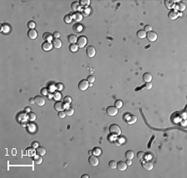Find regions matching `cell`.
Segmentation results:
<instances>
[{"label":"cell","instance_id":"1","mask_svg":"<svg viewBox=\"0 0 187 178\" xmlns=\"http://www.w3.org/2000/svg\"><path fill=\"white\" fill-rule=\"evenodd\" d=\"M109 130L110 133L112 135H115V136H120L121 133H122L121 127L117 124H111L109 128Z\"/></svg>","mask_w":187,"mask_h":178},{"label":"cell","instance_id":"39","mask_svg":"<svg viewBox=\"0 0 187 178\" xmlns=\"http://www.w3.org/2000/svg\"><path fill=\"white\" fill-rule=\"evenodd\" d=\"M137 157H138V159H139V160H142V159H144V157H145V152H142V151H141V152H138Z\"/></svg>","mask_w":187,"mask_h":178},{"label":"cell","instance_id":"47","mask_svg":"<svg viewBox=\"0 0 187 178\" xmlns=\"http://www.w3.org/2000/svg\"><path fill=\"white\" fill-rule=\"evenodd\" d=\"M57 89H58V90H62V89H63V85L61 84V83H58V84L57 85Z\"/></svg>","mask_w":187,"mask_h":178},{"label":"cell","instance_id":"15","mask_svg":"<svg viewBox=\"0 0 187 178\" xmlns=\"http://www.w3.org/2000/svg\"><path fill=\"white\" fill-rule=\"evenodd\" d=\"M72 17H73V19H74V21L77 22V23H79V22H81V20H82V18H83L82 14L80 13V12H74V13L72 15Z\"/></svg>","mask_w":187,"mask_h":178},{"label":"cell","instance_id":"44","mask_svg":"<svg viewBox=\"0 0 187 178\" xmlns=\"http://www.w3.org/2000/svg\"><path fill=\"white\" fill-rule=\"evenodd\" d=\"M66 113L65 112H63V111H60L58 113V117L60 118V119H64V118L66 117Z\"/></svg>","mask_w":187,"mask_h":178},{"label":"cell","instance_id":"38","mask_svg":"<svg viewBox=\"0 0 187 178\" xmlns=\"http://www.w3.org/2000/svg\"><path fill=\"white\" fill-rule=\"evenodd\" d=\"M28 119L31 121H34L36 119V118H37V116H36V114H34V113H30V114H28Z\"/></svg>","mask_w":187,"mask_h":178},{"label":"cell","instance_id":"49","mask_svg":"<svg viewBox=\"0 0 187 178\" xmlns=\"http://www.w3.org/2000/svg\"><path fill=\"white\" fill-rule=\"evenodd\" d=\"M126 163L127 164V166H131V165L132 164V161H131V159H126Z\"/></svg>","mask_w":187,"mask_h":178},{"label":"cell","instance_id":"30","mask_svg":"<svg viewBox=\"0 0 187 178\" xmlns=\"http://www.w3.org/2000/svg\"><path fill=\"white\" fill-rule=\"evenodd\" d=\"M63 20L66 23L69 24V23H71L72 21H73V17H72V15H70V14H67V15H65V17H64Z\"/></svg>","mask_w":187,"mask_h":178},{"label":"cell","instance_id":"22","mask_svg":"<svg viewBox=\"0 0 187 178\" xmlns=\"http://www.w3.org/2000/svg\"><path fill=\"white\" fill-rule=\"evenodd\" d=\"M152 80V75L150 73H145L143 75V80L145 81L146 83L147 82H150Z\"/></svg>","mask_w":187,"mask_h":178},{"label":"cell","instance_id":"2","mask_svg":"<svg viewBox=\"0 0 187 178\" xmlns=\"http://www.w3.org/2000/svg\"><path fill=\"white\" fill-rule=\"evenodd\" d=\"M77 45L79 48H83L87 43V39L85 36H81L77 38Z\"/></svg>","mask_w":187,"mask_h":178},{"label":"cell","instance_id":"28","mask_svg":"<svg viewBox=\"0 0 187 178\" xmlns=\"http://www.w3.org/2000/svg\"><path fill=\"white\" fill-rule=\"evenodd\" d=\"M125 156H126V159H131V160H132V159L134 158L135 154H134V152H133V151L129 150L126 152Z\"/></svg>","mask_w":187,"mask_h":178},{"label":"cell","instance_id":"34","mask_svg":"<svg viewBox=\"0 0 187 178\" xmlns=\"http://www.w3.org/2000/svg\"><path fill=\"white\" fill-rule=\"evenodd\" d=\"M117 166V162H115V161H111V162L109 163V167L111 168V169H112V170L116 169Z\"/></svg>","mask_w":187,"mask_h":178},{"label":"cell","instance_id":"42","mask_svg":"<svg viewBox=\"0 0 187 178\" xmlns=\"http://www.w3.org/2000/svg\"><path fill=\"white\" fill-rule=\"evenodd\" d=\"M35 26H36V23H34V22H33V21L29 22V23H28V27L30 28V29H34Z\"/></svg>","mask_w":187,"mask_h":178},{"label":"cell","instance_id":"33","mask_svg":"<svg viewBox=\"0 0 187 178\" xmlns=\"http://www.w3.org/2000/svg\"><path fill=\"white\" fill-rule=\"evenodd\" d=\"M27 154L28 157H33L35 155V150L33 148H28L27 149Z\"/></svg>","mask_w":187,"mask_h":178},{"label":"cell","instance_id":"12","mask_svg":"<svg viewBox=\"0 0 187 178\" xmlns=\"http://www.w3.org/2000/svg\"><path fill=\"white\" fill-rule=\"evenodd\" d=\"M54 108L57 110V111H63V109L65 108V104H64L61 101H57L54 104Z\"/></svg>","mask_w":187,"mask_h":178},{"label":"cell","instance_id":"26","mask_svg":"<svg viewBox=\"0 0 187 178\" xmlns=\"http://www.w3.org/2000/svg\"><path fill=\"white\" fill-rule=\"evenodd\" d=\"M81 14H82L83 17H88L91 13V9L89 8H85L83 9H81Z\"/></svg>","mask_w":187,"mask_h":178},{"label":"cell","instance_id":"10","mask_svg":"<svg viewBox=\"0 0 187 178\" xmlns=\"http://www.w3.org/2000/svg\"><path fill=\"white\" fill-rule=\"evenodd\" d=\"M53 45L52 42H44L42 44V48L43 51H49L52 50V48H53Z\"/></svg>","mask_w":187,"mask_h":178},{"label":"cell","instance_id":"48","mask_svg":"<svg viewBox=\"0 0 187 178\" xmlns=\"http://www.w3.org/2000/svg\"><path fill=\"white\" fill-rule=\"evenodd\" d=\"M3 27H4V32H8V31H9V27L7 26V25H4V26H3Z\"/></svg>","mask_w":187,"mask_h":178},{"label":"cell","instance_id":"52","mask_svg":"<svg viewBox=\"0 0 187 178\" xmlns=\"http://www.w3.org/2000/svg\"><path fill=\"white\" fill-rule=\"evenodd\" d=\"M42 94H48V89H42Z\"/></svg>","mask_w":187,"mask_h":178},{"label":"cell","instance_id":"11","mask_svg":"<svg viewBox=\"0 0 187 178\" xmlns=\"http://www.w3.org/2000/svg\"><path fill=\"white\" fill-rule=\"evenodd\" d=\"M178 17H179L178 12H177L176 10H175V9L171 10L169 12V13H168V18H169V19H171V20H175Z\"/></svg>","mask_w":187,"mask_h":178},{"label":"cell","instance_id":"7","mask_svg":"<svg viewBox=\"0 0 187 178\" xmlns=\"http://www.w3.org/2000/svg\"><path fill=\"white\" fill-rule=\"evenodd\" d=\"M146 37H147V39H148L150 42H155V41L157 40V38H158V36H157V34L155 33V31H149V32H147V33H146Z\"/></svg>","mask_w":187,"mask_h":178},{"label":"cell","instance_id":"23","mask_svg":"<svg viewBox=\"0 0 187 178\" xmlns=\"http://www.w3.org/2000/svg\"><path fill=\"white\" fill-rule=\"evenodd\" d=\"M36 152H37L38 155H40V156H44L45 154H46V152H47V151H46V149L44 148V147H37V150H36Z\"/></svg>","mask_w":187,"mask_h":178},{"label":"cell","instance_id":"21","mask_svg":"<svg viewBox=\"0 0 187 178\" xmlns=\"http://www.w3.org/2000/svg\"><path fill=\"white\" fill-rule=\"evenodd\" d=\"M67 40H68V42H70L71 44H75L76 42H77V37L76 35L71 34V35H69L68 37H67Z\"/></svg>","mask_w":187,"mask_h":178},{"label":"cell","instance_id":"40","mask_svg":"<svg viewBox=\"0 0 187 178\" xmlns=\"http://www.w3.org/2000/svg\"><path fill=\"white\" fill-rule=\"evenodd\" d=\"M63 101H64V103H66L67 104H70L72 103V98H71L70 96H66L65 98H64Z\"/></svg>","mask_w":187,"mask_h":178},{"label":"cell","instance_id":"18","mask_svg":"<svg viewBox=\"0 0 187 178\" xmlns=\"http://www.w3.org/2000/svg\"><path fill=\"white\" fill-rule=\"evenodd\" d=\"M53 45L56 49H59L62 46V42L60 39H53Z\"/></svg>","mask_w":187,"mask_h":178},{"label":"cell","instance_id":"8","mask_svg":"<svg viewBox=\"0 0 187 178\" xmlns=\"http://www.w3.org/2000/svg\"><path fill=\"white\" fill-rule=\"evenodd\" d=\"M125 119L128 124H136V121H137V118H136V116L132 115V114H127V115L126 116Z\"/></svg>","mask_w":187,"mask_h":178},{"label":"cell","instance_id":"6","mask_svg":"<svg viewBox=\"0 0 187 178\" xmlns=\"http://www.w3.org/2000/svg\"><path fill=\"white\" fill-rule=\"evenodd\" d=\"M141 165H142V167L146 171H151L154 167L153 163L150 161H143Z\"/></svg>","mask_w":187,"mask_h":178},{"label":"cell","instance_id":"41","mask_svg":"<svg viewBox=\"0 0 187 178\" xmlns=\"http://www.w3.org/2000/svg\"><path fill=\"white\" fill-rule=\"evenodd\" d=\"M95 77L93 76V75H89L88 77H87V81H88L89 83H91V84H92V83L95 82Z\"/></svg>","mask_w":187,"mask_h":178},{"label":"cell","instance_id":"50","mask_svg":"<svg viewBox=\"0 0 187 178\" xmlns=\"http://www.w3.org/2000/svg\"><path fill=\"white\" fill-rule=\"evenodd\" d=\"M32 146L33 147H34V148H36V147H38V143H37V142H33V143H32Z\"/></svg>","mask_w":187,"mask_h":178},{"label":"cell","instance_id":"43","mask_svg":"<svg viewBox=\"0 0 187 178\" xmlns=\"http://www.w3.org/2000/svg\"><path fill=\"white\" fill-rule=\"evenodd\" d=\"M144 31H145L146 32H149V31H152V27L150 26V25H146V26H145Z\"/></svg>","mask_w":187,"mask_h":178},{"label":"cell","instance_id":"25","mask_svg":"<svg viewBox=\"0 0 187 178\" xmlns=\"http://www.w3.org/2000/svg\"><path fill=\"white\" fill-rule=\"evenodd\" d=\"M42 38H43V40L45 42H50L53 39V35L50 34L49 32H46V33H44L42 35Z\"/></svg>","mask_w":187,"mask_h":178},{"label":"cell","instance_id":"55","mask_svg":"<svg viewBox=\"0 0 187 178\" xmlns=\"http://www.w3.org/2000/svg\"><path fill=\"white\" fill-rule=\"evenodd\" d=\"M88 154H89V155H90V156H92V151H89V152H88Z\"/></svg>","mask_w":187,"mask_h":178},{"label":"cell","instance_id":"51","mask_svg":"<svg viewBox=\"0 0 187 178\" xmlns=\"http://www.w3.org/2000/svg\"><path fill=\"white\" fill-rule=\"evenodd\" d=\"M29 103H30L31 104H33L35 103V99H33V98L29 99Z\"/></svg>","mask_w":187,"mask_h":178},{"label":"cell","instance_id":"35","mask_svg":"<svg viewBox=\"0 0 187 178\" xmlns=\"http://www.w3.org/2000/svg\"><path fill=\"white\" fill-rule=\"evenodd\" d=\"M92 153L95 156H100L101 153H102V150H101V148H99V147H95V148L93 149V151H92Z\"/></svg>","mask_w":187,"mask_h":178},{"label":"cell","instance_id":"36","mask_svg":"<svg viewBox=\"0 0 187 178\" xmlns=\"http://www.w3.org/2000/svg\"><path fill=\"white\" fill-rule=\"evenodd\" d=\"M90 0H81L80 1V4H81V6H83V7H86L87 8V6L90 4Z\"/></svg>","mask_w":187,"mask_h":178},{"label":"cell","instance_id":"32","mask_svg":"<svg viewBox=\"0 0 187 178\" xmlns=\"http://www.w3.org/2000/svg\"><path fill=\"white\" fill-rule=\"evenodd\" d=\"M65 113L67 116H73L74 114V109L72 108H68L65 110Z\"/></svg>","mask_w":187,"mask_h":178},{"label":"cell","instance_id":"16","mask_svg":"<svg viewBox=\"0 0 187 178\" xmlns=\"http://www.w3.org/2000/svg\"><path fill=\"white\" fill-rule=\"evenodd\" d=\"M117 168L119 170V171H126V170L127 169V164L125 163V162L120 161L119 163H117Z\"/></svg>","mask_w":187,"mask_h":178},{"label":"cell","instance_id":"46","mask_svg":"<svg viewBox=\"0 0 187 178\" xmlns=\"http://www.w3.org/2000/svg\"><path fill=\"white\" fill-rule=\"evenodd\" d=\"M145 88L146 89H150L152 88V84L150 82H147V83H146V85H145Z\"/></svg>","mask_w":187,"mask_h":178},{"label":"cell","instance_id":"3","mask_svg":"<svg viewBox=\"0 0 187 178\" xmlns=\"http://www.w3.org/2000/svg\"><path fill=\"white\" fill-rule=\"evenodd\" d=\"M106 113L110 117H114L118 114V108L114 106H109L106 108Z\"/></svg>","mask_w":187,"mask_h":178},{"label":"cell","instance_id":"14","mask_svg":"<svg viewBox=\"0 0 187 178\" xmlns=\"http://www.w3.org/2000/svg\"><path fill=\"white\" fill-rule=\"evenodd\" d=\"M28 37L32 40H34L37 37V31L35 29H29L28 31Z\"/></svg>","mask_w":187,"mask_h":178},{"label":"cell","instance_id":"53","mask_svg":"<svg viewBox=\"0 0 187 178\" xmlns=\"http://www.w3.org/2000/svg\"><path fill=\"white\" fill-rule=\"evenodd\" d=\"M81 177H82V178H88L89 176H88V175H87V174H85V175H83V176H81Z\"/></svg>","mask_w":187,"mask_h":178},{"label":"cell","instance_id":"37","mask_svg":"<svg viewBox=\"0 0 187 178\" xmlns=\"http://www.w3.org/2000/svg\"><path fill=\"white\" fill-rule=\"evenodd\" d=\"M122 105H123V102L122 101V100H117V101L115 102V107L117 108H121L122 107Z\"/></svg>","mask_w":187,"mask_h":178},{"label":"cell","instance_id":"24","mask_svg":"<svg viewBox=\"0 0 187 178\" xmlns=\"http://www.w3.org/2000/svg\"><path fill=\"white\" fill-rule=\"evenodd\" d=\"M165 4H166V7L169 9H172L175 8V3H174L173 1L166 0V1H165Z\"/></svg>","mask_w":187,"mask_h":178},{"label":"cell","instance_id":"27","mask_svg":"<svg viewBox=\"0 0 187 178\" xmlns=\"http://www.w3.org/2000/svg\"><path fill=\"white\" fill-rule=\"evenodd\" d=\"M136 35H137V37H139V38L143 39V38H145V37H146V32L144 30H139V31H137Z\"/></svg>","mask_w":187,"mask_h":178},{"label":"cell","instance_id":"9","mask_svg":"<svg viewBox=\"0 0 187 178\" xmlns=\"http://www.w3.org/2000/svg\"><path fill=\"white\" fill-rule=\"evenodd\" d=\"M96 48L94 46H87V55L88 57L92 58V57H94V56H96Z\"/></svg>","mask_w":187,"mask_h":178},{"label":"cell","instance_id":"17","mask_svg":"<svg viewBox=\"0 0 187 178\" xmlns=\"http://www.w3.org/2000/svg\"><path fill=\"white\" fill-rule=\"evenodd\" d=\"M73 29L74 31L79 33V32H81V31H83V26L81 24H80V23H75L73 27Z\"/></svg>","mask_w":187,"mask_h":178},{"label":"cell","instance_id":"29","mask_svg":"<svg viewBox=\"0 0 187 178\" xmlns=\"http://www.w3.org/2000/svg\"><path fill=\"white\" fill-rule=\"evenodd\" d=\"M176 8L177 10L180 11V12H183V11L185 10V5L184 3L180 2V3H178V4H176Z\"/></svg>","mask_w":187,"mask_h":178},{"label":"cell","instance_id":"20","mask_svg":"<svg viewBox=\"0 0 187 178\" xmlns=\"http://www.w3.org/2000/svg\"><path fill=\"white\" fill-rule=\"evenodd\" d=\"M71 7H72V9H73V10L79 11L80 9H81V4H80V3L77 2V1H75V2H73V4H72Z\"/></svg>","mask_w":187,"mask_h":178},{"label":"cell","instance_id":"19","mask_svg":"<svg viewBox=\"0 0 187 178\" xmlns=\"http://www.w3.org/2000/svg\"><path fill=\"white\" fill-rule=\"evenodd\" d=\"M33 162L35 163V164H37V165H40V164H42V156H40V155H34V157H33Z\"/></svg>","mask_w":187,"mask_h":178},{"label":"cell","instance_id":"31","mask_svg":"<svg viewBox=\"0 0 187 178\" xmlns=\"http://www.w3.org/2000/svg\"><path fill=\"white\" fill-rule=\"evenodd\" d=\"M69 50H70L72 52H76V51H77V50H78L77 45H76V44H71V45L69 46Z\"/></svg>","mask_w":187,"mask_h":178},{"label":"cell","instance_id":"5","mask_svg":"<svg viewBox=\"0 0 187 178\" xmlns=\"http://www.w3.org/2000/svg\"><path fill=\"white\" fill-rule=\"evenodd\" d=\"M88 162L90 163V165L93 167H96L99 165V158L97 157H96L95 155H92L88 159Z\"/></svg>","mask_w":187,"mask_h":178},{"label":"cell","instance_id":"54","mask_svg":"<svg viewBox=\"0 0 187 178\" xmlns=\"http://www.w3.org/2000/svg\"><path fill=\"white\" fill-rule=\"evenodd\" d=\"M182 125H183L184 127H185V126L186 125V124H185V121H183V122H182Z\"/></svg>","mask_w":187,"mask_h":178},{"label":"cell","instance_id":"4","mask_svg":"<svg viewBox=\"0 0 187 178\" xmlns=\"http://www.w3.org/2000/svg\"><path fill=\"white\" fill-rule=\"evenodd\" d=\"M89 85H89V82L87 80H81L79 82V84H78V88H79V89H81V91H85L88 89Z\"/></svg>","mask_w":187,"mask_h":178},{"label":"cell","instance_id":"45","mask_svg":"<svg viewBox=\"0 0 187 178\" xmlns=\"http://www.w3.org/2000/svg\"><path fill=\"white\" fill-rule=\"evenodd\" d=\"M53 37H54V39H59V37H60V33H59L58 31H55L54 33L53 34Z\"/></svg>","mask_w":187,"mask_h":178},{"label":"cell","instance_id":"13","mask_svg":"<svg viewBox=\"0 0 187 178\" xmlns=\"http://www.w3.org/2000/svg\"><path fill=\"white\" fill-rule=\"evenodd\" d=\"M46 101H45V99L42 96H36L35 97V104H37V105L38 106H43L45 104Z\"/></svg>","mask_w":187,"mask_h":178}]
</instances>
